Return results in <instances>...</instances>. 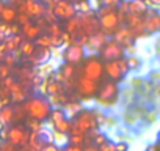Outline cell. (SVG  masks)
<instances>
[{"instance_id":"cell-10","label":"cell","mask_w":160,"mask_h":151,"mask_svg":"<svg viewBox=\"0 0 160 151\" xmlns=\"http://www.w3.org/2000/svg\"><path fill=\"white\" fill-rule=\"evenodd\" d=\"M78 16H80V33L91 36V35L101 32V22H99L98 13L88 11V13H82Z\"/></svg>"},{"instance_id":"cell-41","label":"cell","mask_w":160,"mask_h":151,"mask_svg":"<svg viewBox=\"0 0 160 151\" xmlns=\"http://www.w3.org/2000/svg\"><path fill=\"white\" fill-rule=\"evenodd\" d=\"M115 149L116 151H129V145L126 142H119V143L115 145Z\"/></svg>"},{"instance_id":"cell-6","label":"cell","mask_w":160,"mask_h":151,"mask_svg":"<svg viewBox=\"0 0 160 151\" xmlns=\"http://www.w3.org/2000/svg\"><path fill=\"white\" fill-rule=\"evenodd\" d=\"M30 135H32V131L27 126H24L21 123H16L13 126H8V138L7 140L10 143H13L14 146L21 148V146L28 145Z\"/></svg>"},{"instance_id":"cell-44","label":"cell","mask_w":160,"mask_h":151,"mask_svg":"<svg viewBox=\"0 0 160 151\" xmlns=\"http://www.w3.org/2000/svg\"><path fill=\"white\" fill-rule=\"evenodd\" d=\"M144 2L149 5V7H154V8H160V0H144Z\"/></svg>"},{"instance_id":"cell-32","label":"cell","mask_w":160,"mask_h":151,"mask_svg":"<svg viewBox=\"0 0 160 151\" xmlns=\"http://www.w3.org/2000/svg\"><path fill=\"white\" fill-rule=\"evenodd\" d=\"M124 0H98L99 7H119Z\"/></svg>"},{"instance_id":"cell-25","label":"cell","mask_w":160,"mask_h":151,"mask_svg":"<svg viewBox=\"0 0 160 151\" xmlns=\"http://www.w3.org/2000/svg\"><path fill=\"white\" fill-rule=\"evenodd\" d=\"M36 49H38V46H36V43H35V41L24 39V41H22V44H21V47H19V52H21L24 57L30 58V57L36 52Z\"/></svg>"},{"instance_id":"cell-4","label":"cell","mask_w":160,"mask_h":151,"mask_svg":"<svg viewBox=\"0 0 160 151\" xmlns=\"http://www.w3.org/2000/svg\"><path fill=\"white\" fill-rule=\"evenodd\" d=\"M118 96H119L118 82L108 79L107 82H104V84L99 87V91H98V95H96V101H98V104L102 106V107H112V106L116 104Z\"/></svg>"},{"instance_id":"cell-17","label":"cell","mask_w":160,"mask_h":151,"mask_svg":"<svg viewBox=\"0 0 160 151\" xmlns=\"http://www.w3.org/2000/svg\"><path fill=\"white\" fill-rule=\"evenodd\" d=\"M21 35L25 38V39H30V41H36L41 35H42V27L35 21H30L28 24L25 25H21Z\"/></svg>"},{"instance_id":"cell-11","label":"cell","mask_w":160,"mask_h":151,"mask_svg":"<svg viewBox=\"0 0 160 151\" xmlns=\"http://www.w3.org/2000/svg\"><path fill=\"white\" fill-rule=\"evenodd\" d=\"M50 10H52L57 21H64L66 22V21L77 16V8H75L74 3L69 2V0H58Z\"/></svg>"},{"instance_id":"cell-43","label":"cell","mask_w":160,"mask_h":151,"mask_svg":"<svg viewBox=\"0 0 160 151\" xmlns=\"http://www.w3.org/2000/svg\"><path fill=\"white\" fill-rule=\"evenodd\" d=\"M64 151H85V148L83 146H78V145H68L66 148H64Z\"/></svg>"},{"instance_id":"cell-21","label":"cell","mask_w":160,"mask_h":151,"mask_svg":"<svg viewBox=\"0 0 160 151\" xmlns=\"http://www.w3.org/2000/svg\"><path fill=\"white\" fill-rule=\"evenodd\" d=\"M10 98L14 104H24L27 98V88L21 82H14V85L10 88Z\"/></svg>"},{"instance_id":"cell-3","label":"cell","mask_w":160,"mask_h":151,"mask_svg":"<svg viewBox=\"0 0 160 151\" xmlns=\"http://www.w3.org/2000/svg\"><path fill=\"white\" fill-rule=\"evenodd\" d=\"M105 61L102 60L101 55H88L85 57V60L82 61V66H80L78 72L85 76V77L99 82L102 79V76L105 74Z\"/></svg>"},{"instance_id":"cell-7","label":"cell","mask_w":160,"mask_h":151,"mask_svg":"<svg viewBox=\"0 0 160 151\" xmlns=\"http://www.w3.org/2000/svg\"><path fill=\"white\" fill-rule=\"evenodd\" d=\"M49 121L52 124V129L55 132H61V134H69L72 121L69 120L68 113L64 112V109L61 107H55L49 117Z\"/></svg>"},{"instance_id":"cell-50","label":"cell","mask_w":160,"mask_h":151,"mask_svg":"<svg viewBox=\"0 0 160 151\" xmlns=\"http://www.w3.org/2000/svg\"><path fill=\"white\" fill-rule=\"evenodd\" d=\"M158 32H160V30H158Z\"/></svg>"},{"instance_id":"cell-13","label":"cell","mask_w":160,"mask_h":151,"mask_svg":"<svg viewBox=\"0 0 160 151\" xmlns=\"http://www.w3.org/2000/svg\"><path fill=\"white\" fill-rule=\"evenodd\" d=\"M101 57L104 61H112V60H121L124 58V47L116 41V39H108L104 49L101 50Z\"/></svg>"},{"instance_id":"cell-39","label":"cell","mask_w":160,"mask_h":151,"mask_svg":"<svg viewBox=\"0 0 160 151\" xmlns=\"http://www.w3.org/2000/svg\"><path fill=\"white\" fill-rule=\"evenodd\" d=\"M0 148H2L3 151H19V149H18V146H14V145H13V143H10L8 140H7V142H3L2 145H0Z\"/></svg>"},{"instance_id":"cell-24","label":"cell","mask_w":160,"mask_h":151,"mask_svg":"<svg viewBox=\"0 0 160 151\" xmlns=\"http://www.w3.org/2000/svg\"><path fill=\"white\" fill-rule=\"evenodd\" d=\"M22 41H24V36H22V35H11V36H7V39H5L3 43H5V47H7V50H8V54H10V52L19 50Z\"/></svg>"},{"instance_id":"cell-30","label":"cell","mask_w":160,"mask_h":151,"mask_svg":"<svg viewBox=\"0 0 160 151\" xmlns=\"http://www.w3.org/2000/svg\"><path fill=\"white\" fill-rule=\"evenodd\" d=\"M35 43H36L38 47H50L52 49V39H50V35L49 33L47 35H41Z\"/></svg>"},{"instance_id":"cell-40","label":"cell","mask_w":160,"mask_h":151,"mask_svg":"<svg viewBox=\"0 0 160 151\" xmlns=\"http://www.w3.org/2000/svg\"><path fill=\"white\" fill-rule=\"evenodd\" d=\"M94 113H96L98 124H99V126H104V123H105V115H104V113H101V112H98V110H94Z\"/></svg>"},{"instance_id":"cell-38","label":"cell","mask_w":160,"mask_h":151,"mask_svg":"<svg viewBox=\"0 0 160 151\" xmlns=\"http://www.w3.org/2000/svg\"><path fill=\"white\" fill-rule=\"evenodd\" d=\"M41 151H60V146H58L57 143H53V142H49V143H46V145L42 146Z\"/></svg>"},{"instance_id":"cell-18","label":"cell","mask_w":160,"mask_h":151,"mask_svg":"<svg viewBox=\"0 0 160 151\" xmlns=\"http://www.w3.org/2000/svg\"><path fill=\"white\" fill-rule=\"evenodd\" d=\"M144 29H146L148 35H152V33L160 30V14L157 11L149 10L144 14Z\"/></svg>"},{"instance_id":"cell-47","label":"cell","mask_w":160,"mask_h":151,"mask_svg":"<svg viewBox=\"0 0 160 151\" xmlns=\"http://www.w3.org/2000/svg\"><path fill=\"white\" fill-rule=\"evenodd\" d=\"M71 3H74V5H77V3H80V2H87V0H69Z\"/></svg>"},{"instance_id":"cell-16","label":"cell","mask_w":160,"mask_h":151,"mask_svg":"<svg viewBox=\"0 0 160 151\" xmlns=\"http://www.w3.org/2000/svg\"><path fill=\"white\" fill-rule=\"evenodd\" d=\"M113 38H115L124 49H129L130 52H133V41H135V38H133V35L130 33V30H129L126 25H121V27L116 30V33L113 35Z\"/></svg>"},{"instance_id":"cell-29","label":"cell","mask_w":160,"mask_h":151,"mask_svg":"<svg viewBox=\"0 0 160 151\" xmlns=\"http://www.w3.org/2000/svg\"><path fill=\"white\" fill-rule=\"evenodd\" d=\"M27 128L32 131V132H39L42 131V121L39 120H35V118H27Z\"/></svg>"},{"instance_id":"cell-2","label":"cell","mask_w":160,"mask_h":151,"mask_svg":"<svg viewBox=\"0 0 160 151\" xmlns=\"http://www.w3.org/2000/svg\"><path fill=\"white\" fill-rule=\"evenodd\" d=\"M24 107H25V112L28 115V118H35V120H39V121H44V120H49L50 113H52V102L42 96H33V98H28L25 102H24Z\"/></svg>"},{"instance_id":"cell-35","label":"cell","mask_w":160,"mask_h":151,"mask_svg":"<svg viewBox=\"0 0 160 151\" xmlns=\"http://www.w3.org/2000/svg\"><path fill=\"white\" fill-rule=\"evenodd\" d=\"M75 8H77V13H88V11H91V10H90V0H87V2H80V3H77V5H75Z\"/></svg>"},{"instance_id":"cell-22","label":"cell","mask_w":160,"mask_h":151,"mask_svg":"<svg viewBox=\"0 0 160 151\" xmlns=\"http://www.w3.org/2000/svg\"><path fill=\"white\" fill-rule=\"evenodd\" d=\"M18 16H19V11L16 7L13 5H5L0 11V22L3 24H16L18 22Z\"/></svg>"},{"instance_id":"cell-36","label":"cell","mask_w":160,"mask_h":151,"mask_svg":"<svg viewBox=\"0 0 160 151\" xmlns=\"http://www.w3.org/2000/svg\"><path fill=\"white\" fill-rule=\"evenodd\" d=\"M2 60H3V63H7L8 66H13V65L16 63V55H14V52H10V54H7Z\"/></svg>"},{"instance_id":"cell-23","label":"cell","mask_w":160,"mask_h":151,"mask_svg":"<svg viewBox=\"0 0 160 151\" xmlns=\"http://www.w3.org/2000/svg\"><path fill=\"white\" fill-rule=\"evenodd\" d=\"M14 123V106H5L0 109V126L5 128Z\"/></svg>"},{"instance_id":"cell-27","label":"cell","mask_w":160,"mask_h":151,"mask_svg":"<svg viewBox=\"0 0 160 151\" xmlns=\"http://www.w3.org/2000/svg\"><path fill=\"white\" fill-rule=\"evenodd\" d=\"M49 101L52 102V106H66L68 104V96L64 95V91L63 93H58V95H52V96H49Z\"/></svg>"},{"instance_id":"cell-26","label":"cell","mask_w":160,"mask_h":151,"mask_svg":"<svg viewBox=\"0 0 160 151\" xmlns=\"http://www.w3.org/2000/svg\"><path fill=\"white\" fill-rule=\"evenodd\" d=\"M83 110V107H82V104H80L78 101H68V104L64 106V112L71 117V118H74L78 112H82Z\"/></svg>"},{"instance_id":"cell-15","label":"cell","mask_w":160,"mask_h":151,"mask_svg":"<svg viewBox=\"0 0 160 151\" xmlns=\"http://www.w3.org/2000/svg\"><path fill=\"white\" fill-rule=\"evenodd\" d=\"M105 76L110 81L119 82L126 77V72L121 66V60H112V61H105Z\"/></svg>"},{"instance_id":"cell-33","label":"cell","mask_w":160,"mask_h":151,"mask_svg":"<svg viewBox=\"0 0 160 151\" xmlns=\"http://www.w3.org/2000/svg\"><path fill=\"white\" fill-rule=\"evenodd\" d=\"M10 72H11V66H8L7 63H0V79H7L10 77Z\"/></svg>"},{"instance_id":"cell-42","label":"cell","mask_w":160,"mask_h":151,"mask_svg":"<svg viewBox=\"0 0 160 151\" xmlns=\"http://www.w3.org/2000/svg\"><path fill=\"white\" fill-rule=\"evenodd\" d=\"M99 151H116V149H115V145H113V143H110V142H107L105 145H102V146H99Z\"/></svg>"},{"instance_id":"cell-19","label":"cell","mask_w":160,"mask_h":151,"mask_svg":"<svg viewBox=\"0 0 160 151\" xmlns=\"http://www.w3.org/2000/svg\"><path fill=\"white\" fill-rule=\"evenodd\" d=\"M107 41H108L107 35H105L104 32H98V33H94V35H91V36L88 38L87 47H88L90 50H93V52H101V50L104 49V46L107 44Z\"/></svg>"},{"instance_id":"cell-8","label":"cell","mask_w":160,"mask_h":151,"mask_svg":"<svg viewBox=\"0 0 160 151\" xmlns=\"http://www.w3.org/2000/svg\"><path fill=\"white\" fill-rule=\"evenodd\" d=\"M75 91L80 98L83 99H91L98 95L99 91V87H98V82L96 81H91L88 77H85V76L78 74L77 77V82H75Z\"/></svg>"},{"instance_id":"cell-45","label":"cell","mask_w":160,"mask_h":151,"mask_svg":"<svg viewBox=\"0 0 160 151\" xmlns=\"http://www.w3.org/2000/svg\"><path fill=\"white\" fill-rule=\"evenodd\" d=\"M8 2H10V5H13V7H19L24 0H8Z\"/></svg>"},{"instance_id":"cell-34","label":"cell","mask_w":160,"mask_h":151,"mask_svg":"<svg viewBox=\"0 0 160 151\" xmlns=\"http://www.w3.org/2000/svg\"><path fill=\"white\" fill-rule=\"evenodd\" d=\"M108 142V138L104 135V134H94V138H93V143L96 145V146H102V145H105Z\"/></svg>"},{"instance_id":"cell-31","label":"cell","mask_w":160,"mask_h":151,"mask_svg":"<svg viewBox=\"0 0 160 151\" xmlns=\"http://www.w3.org/2000/svg\"><path fill=\"white\" fill-rule=\"evenodd\" d=\"M126 60H127V65H129V69H130V71H132V69L140 68V65H141V60H140L138 57H133V55L127 57Z\"/></svg>"},{"instance_id":"cell-5","label":"cell","mask_w":160,"mask_h":151,"mask_svg":"<svg viewBox=\"0 0 160 151\" xmlns=\"http://www.w3.org/2000/svg\"><path fill=\"white\" fill-rule=\"evenodd\" d=\"M72 124L77 126L82 132L88 134L91 131H96L99 128L98 124V120H96V113L94 110H82V112H78L74 118H72Z\"/></svg>"},{"instance_id":"cell-14","label":"cell","mask_w":160,"mask_h":151,"mask_svg":"<svg viewBox=\"0 0 160 151\" xmlns=\"http://www.w3.org/2000/svg\"><path fill=\"white\" fill-rule=\"evenodd\" d=\"M78 71H77V66L75 65H71V63H63L58 69V74L57 77L64 84V85H75L77 82V77H78Z\"/></svg>"},{"instance_id":"cell-28","label":"cell","mask_w":160,"mask_h":151,"mask_svg":"<svg viewBox=\"0 0 160 151\" xmlns=\"http://www.w3.org/2000/svg\"><path fill=\"white\" fill-rule=\"evenodd\" d=\"M68 142L71 145H78V146H83L87 142V134H69Z\"/></svg>"},{"instance_id":"cell-12","label":"cell","mask_w":160,"mask_h":151,"mask_svg":"<svg viewBox=\"0 0 160 151\" xmlns=\"http://www.w3.org/2000/svg\"><path fill=\"white\" fill-rule=\"evenodd\" d=\"M85 60V46L82 44H69L66 46V49L63 50V61L64 63H71V65H82V61Z\"/></svg>"},{"instance_id":"cell-49","label":"cell","mask_w":160,"mask_h":151,"mask_svg":"<svg viewBox=\"0 0 160 151\" xmlns=\"http://www.w3.org/2000/svg\"><path fill=\"white\" fill-rule=\"evenodd\" d=\"M0 151H3V149H2V148H0Z\"/></svg>"},{"instance_id":"cell-1","label":"cell","mask_w":160,"mask_h":151,"mask_svg":"<svg viewBox=\"0 0 160 151\" xmlns=\"http://www.w3.org/2000/svg\"><path fill=\"white\" fill-rule=\"evenodd\" d=\"M98 18L101 22V32H104L107 36L108 35L113 36L122 22L118 7H99Z\"/></svg>"},{"instance_id":"cell-37","label":"cell","mask_w":160,"mask_h":151,"mask_svg":"<svg viewBox=\"0 0 160 151\" xmlns=\"http://www.w3.org/2000/svg\"><path fill=\"white\" fill-rule=\"evenodd\" d=\"M30 21H33L30 16H27V14H24V13H19V16H18V24H19V25H25V24H28Z\"/></svg>"},{"instance_id":"cell-20","label":"cell","mask_w":160,"mask_h":151,"mask_svg":"<svg viewBox=\"0 0 160 151\" xmlns=\"http://www.w3.org/2000/svg\"><path fill=\"white\" fill-rule=\"evenodd\" d=\"M50 57H52V49L50 47H38L36 52L28 60L32 61L33 66H42L50 60Z\"/></svg>"},{"instance_id":"cell-48","label":"cell","mask_w":160,"mask_h":151,"mask_svg":"<svg viewBox=\"0 0 160 151\" xmlns=\"http://www.w3.org/2000/svg\"><path fill=\"white\" fill-rule=\"evenodd\" d=\"M5 7V3H3V0H0V11H2V8Z\"/></svg>"},{"instance_id":"cell-46","label":"cell","mask_w":160,"mask_h":151,"mask_svg":"<svg viewBox=\"0 0 160 151\" xmlns=\"http://www.w3.org/2000/svg\"><path fill=\"white\" fill-rule=\"evenodd\" d=\"M152 149H154V151H160V138L157 140V143L154 145V148H152Z\"/></svg>"},{"instance_id":"cell-9","label":"cell","mask_w":160,"mask_h":151,"mask_svg":"<svg viewBox=\"0 0 160 151\" xmlns=\"http://www.w3.org/2000/svg\"><path fill=\"white\" fill-rule=\"evenodd\" d=\"M18 11L24 13V14H27L32 19L36 21V19L46 16L47 8H46L44 2H41V0H24V2L18 7Z\"/></svg>"}]
</instances>
